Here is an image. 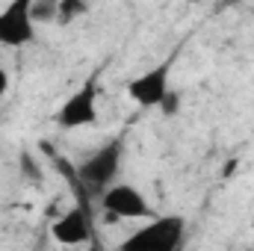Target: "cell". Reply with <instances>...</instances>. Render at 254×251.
Listing matches in <instances>:
<instances>
[{"instance_id":"obj_1","label":"cell","mask_w":254,"mask_h":251,"mask_svg":"<svg viewBox=\"0 0 254 251\" xmlns=\"http://www.w3.org/2000/svg\"><path fill=\"white\" fill-rule=\"evenodd\" d=\"M122 160H125V136H113L110 142H104L92 157H86L77 166L80 187L92 195H101L110 184H116L122 172Z\"/></svg>"},{"instance_id":"obj_5","label":"cell","mask_w":254,"mask_h":251,"mask_svg":"<svg viewBox=\"0 0 254 251\" xmlns=\"http://www.w3.org/2000/svg\"><path fill=\"white\" fill-rule=\"evenodd\" d=\"M36 0H9L0 9V45L3 48H24L36 39Z\"/></svg>"},{"instance_id":"obj_8","label":"cell","mask_w":254,"mask_h":251,"mask_svg":"<svg viewBox=\"0 0 254 251\" xmlns=\"http://www.w3.org/2000/svg\"><path fill=\"white\" fill-rule=\"evenodd\" d=\"M21 166H24V175L27 178H33V184H42L45 178H42V172H39V166H36V160L27 154V151H21Z\"/></svg>"},{"instance_id":"obj_4","label":"cell","mask_w":254,"mask_h":251,"mask_svg":"<svg viewBox=\"0 0 254 251\" xmlns=\"http://www.w3.org/2000/svg\"><path fill=\"white\" fill-rule=\"evenodd\" d=\"M172 68H175V57L163 60L160 65L142 71L139 77H133L127 83V98L133 104H139L142 110H154L160 107V101L166 98V92L172 89Z\"/></svg>"},{"instance_id":"obj_11","label":"cell","mask_w":254,"mask_h":251,"mask_svg":"<svg viewBox=\"0 0 254 251\" xmlns=\"http://www.w3.org/2000/svg\"><path fill=\"white\" fill-rule=\"evenodd\" d=\"M6 89H9V74H6V71L0 68V98L6 95Z\"/></svg>"},{"instance_id":"obj_6","label":"cell","mask_w":254,"mask_h":251,"mask_svg":"<svg viewBox=\"0 0 254 251\" xmlns=\"http://www.w3.org/2000/svg\"><path fill=\"white\" fill-rule=\"evenodd\" d=\"M101 201H104V210L116 219H151L154 216L148 198L133 184H110L101 192Z\"/></svg>"},{"instance_id":"obj_9","label":"cell","mask_w":254,"mask_h":251,"mask_svg":"<svg viewBox=\"0 0 254 251\" xmlns=\"http://www.w3.org/2000/svg\"><path fill=\"white\" fill-rule=\"evenodd\" d=\"M160 110H163V116H175V113L181 110V95L169 89V92H166V98L160 101Z\"/></svg>"},{"instance_id":"obj_10","label":"cell","mask_w":254,"mask_h":251,"mask_svg":"<svg viewBox=\"0 0 254 251\" xmlns=\"http://www.w3.org/2000/svg\"><path fill=\"white\" fill-rule=\"evenodd\" d=\"M60 15L63 21H71L77 15V0H60Z\"/></svg>"},{"instance_id":"obj_3","label":"cell","mask_w":254,"mask_h":251,"mask_svg":"<svg viewBox=\"0 0 254 251\" xmlns=\"http://www.w3.org/2000/svg\"><path fill=\"white\" fill-rule=\"evenodd\" d=\"M54 122L63 130H80L98 122V74H92L77 92H71L57 110Z\"/></svg>"},{"instance_id":"obj_7","label":"cell","mask_w":254,"mask_h":251,"mask_svg":"<svg viewBox=\"0 0 254 251\" xmlns=\"http://www.w3.org/2000/svg\"><path fill=\"white\" fill-rule=\"evenodd\" d=\"M51 237L60 246H89L92 243V216H89L86 204L77 201L71 210H65L51 225Z\"/></svg>"},{"instance_id":"obj_2","label":"cell","mask_w":254,"mask_h":251,"mask_svg":"<svg viewBox=\"0 0 254 251\" xmlns=\"http://www.w3.org/2000/svg\"><path fill=\"white\" fill-rule=\"evenodd\" d=\"M187 243V219L184 216H151L145 228L133 231L122 249L139 251H178Z\"/></svg>"}]
</instances>
